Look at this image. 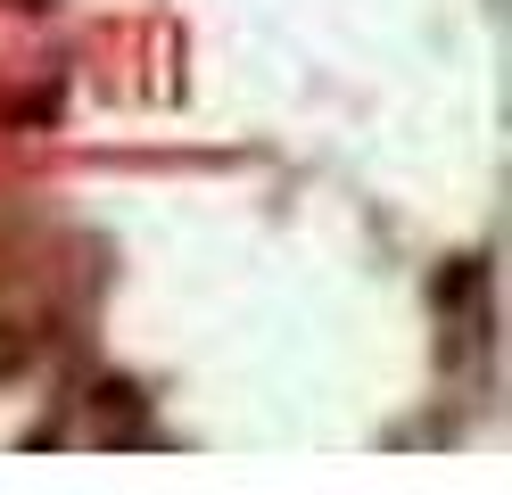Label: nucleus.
<instances>
[{"instance_id": "1", "label": "nucleus", "mask_w": 512, "mask_h": 495, "mask_svg": "<svg viewBox=\"0 0 512 495\" xmlns=\"http://www.w3.org/2000/svg\"><path fill=\"white\" fill-rule=\"evenodd\" d=\"M479 297V264H455V273H438V306H471Z\"/></svg>"}, {"instance_id": "2", "label": "nucleus", "mask_w": 512, "mask_h": 495, "mask_svg": "<svg viewBox=\"0 0 512 495\" xmlns=\"http://www.w3.org/2000/svg\"><path fill=\"white\" fill-rule=\"evenodd\" d=\"M100 413H108V421H133V413H141V388L108 380V388H100Z\"/></svg>"}, {"instance_id": "3", "label": "nucleus", "mask_w": 512, "mask_h": 495, "mask_svg": "<svg viewBox=\"0 0 512 495\" xmlns=\"http://www.w3.org/2000/svg\"><path fill=\"white\" fill-rule=\"evenodd\" d=\"M17 363H25V330H17V322H0V380H9Z\"/></svg>"}]
</instances>
